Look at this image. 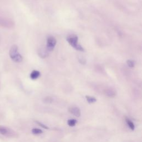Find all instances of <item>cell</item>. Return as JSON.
Masks as SVG:
<instances>
[{
    "label": "cell",
    "instance_id": "1",
    "mask_svg": "<svg viewBox=\"0 0 142 142\" xmlns=\"http://www.w3.org/2000/svg\"><path fill=\"white\" fill-rule=\"evenodd\" d=\"M18 48L17 45H14L11 47L9 50V54L12 61L16 63H20L22 61L23 57L18 53Z\"/></svg>",
    "mask_w": 142,
    "mask_h": 142
},
{
    "label": "cell",
    "instance_id": "2",
    "mask_svg": "<svg viewBox=\"0 0 142 142\" xmlns=\"http://www.w3.org/2000/svg\"><path fill=\"white\" fill-rule=\"evenodd\" d=\"M67 41L71 46H72L74 48L79 51H84V48L81 45H79L78 43V37L76 35H71L67 38Z\"/></svg>",
    "mask_w": 142,
    "mask_h": 142
},
{
    "label": "cell",
    "instance_id": "3",
    "mask_svg": "<svg viewBox=\"0 0 142 142\" xmlns=\"http://www.w3.org/2000/svg\"><path fill=\"white\" fill-rule=\"evenodd\" d=\"M0 134L7 137H15L16 133L9 128L0 125Z\"/></svg>",
    "mask_w": 142,
    "mask_h": 142
},
{
    "label": "cell",
    "instance_id": "4",
    "mask_svg": "<svg viewBox=\"0 0 142 142\" xmlns=\"http://www.w3.org/2000/svg\"><path fill=\"white\" fill-rule=\"evenodd\" d=\"M57 43L56 38L53 36H50L47 39V50L48 51H52L54 48Z\"/></svg>",
    "mask_w": 142,
    "mask_h": 142
},
{
    "label": "cell",
    "instance_id": "5",
    "mask_svg": "<svg viewBox=\"0 0 142 142\" xmlns=\"http://www.w3.org/2000/svg\"><path fill=\"white\" fill-rule=\"evenodd\" d=\"M68 111L71 114L77 117H79L80 116V114H81L80 109L78 107L76 106H72L69 107V108L68 109Z\"/></svg>",
    "mask_w": 142,
    "mask_h": 142
},
{
    "label": "cell",
    "instance_id": "6",
    "mask_svg": "<svg viewBox=\"0 0 142 142\" xmlns=\"http://www.w3.org/2000/svg\"><path fill=\"white\" fill-rule=\"evenodd\" d=\"M104 94L109 98H113L116 95V92L114 89L112 88H108L104 91Z\"/></svg>",
    "mask_w": 142,
    "mask_h": 142
},
{
    "label": "cell",
    "instance_id": "7",
    "mask_svg": "<svg viewBox=\"0 0 142 142\" xmlns=\"http://www.w3.org/2000/svg\"><path fill=\"white\" fill-rule=\"evenodd\" d=\"M48 52L49 51H48V50L47 49L41 48L38 52V55L39 57H41V58H45L48 56Z\"/></svg>",
    "mask_w": 142,
    "mask_h": 142
},
{
    "label": "cell",
    "instance_id": "8",
    "mask_svg": "<svg viewBox=\"0 0 142 142\" xmlns=\"http://www.w3.org/2000/svg\"><path fill=\"white\" fill-rule=\"evenodd\" d=\"M40 75L41 73L38 71L33 70L31 72V73L30 74V78L33 80H34L38 78V77L40 76Z\"/></svg>",
    "mask_w": 142,
    "mask_h": 142
},
{
    "label": "cell",
    "instance_id": "9",
    "mask_svg": "<svg viewBox=\"0 0 142 142\" xmlns=\"http://www.w3.org/2000/svg\"><path fill=\"white\" fill-rule=\"evenodd\" d=\"M125 121L127 123V125L128 126V127L130 128L132 130H134L135 129V125L134 124V123L131 121L130 119H129V118H125Z\"/></svg>",
    "mask_w": 142,
    "mask_h": 142
},
{
    "label": "cell",
    "instance_id": "10",
    "mask_svg": "<svg viewBox=\"0 0 142 142\" xmlns=\"http://www.w3.org/2000/svg\"><path fill=\"white\" fill-rule=\"evenodd\" d=\"M86 98L87 101V102H88V103L90 104L94 103L97 102V99H96L95 97H92V96H86Z\"/></svg>",
    "mask_w": 142,
    "mask_h": 142
},
{
    "label": "cell",
    "instance_id": "11",
    "mask_svg": "<svg viewBox=\"0 0 142 142\" xmlns=\"http://www.w3.org/2000/svg\"><path fill=\"white\" fill-rule=\"evenodd\" d=\"M77 123V121L75 119H68L67 121V124L69 127H75Z\"/></svg>",
    "mask_w": 142,
    "mask_h": 142
},
{
    "label": "cell",
    "instance_id": "12",
    "mask_svg": "<svg viewBox=\"0 0 142 142\" xmlns=\"http://www.w3.org/2000/svg\"><path fill=\"white\" fill-rule=\"evenodd\" d=\"M32 133L34 135H39L43 133V131L39 128H33L32 130Z\"/></svg>",
    "mask_w": 142,
    "mask_h": 142
},
{
    "label": "cell",
    "instance_id": "13",
    "mask_svg": "<svg viewBox=\"0 0 142 142\" xmlns=\"http://www.w3.org/2000/svg\"><path fill=\"white\" fill-rule=\"evenodd\" d=\"M53 99L51 97H46L43 99V102L45 103H51L53 102Z\"/></svg>",
    "mask_w": 142,
    "mask_h": 142
},
{
    "label": "cell",
    "instance_id": "14",
    "mask_svg": "<svg viewBox=\"0 0 142 142\" xmlns=\"http://www.w3.org/2000/svg\"><path fill=\"white\" fill-rule=\"evenodd\" d=\"M127 63L128 66L129 67L133 68L134 67V61H132V60H128Z\"/></svg>",
    "mask_w": 142,
    "mask_h": 142
},
{
    "label": "cell",
    "instance_id": "15",
    "mask_svg": "<svg viewBox=\"0 0 142 142\" xmlns=\"http://www.w3.org/2000/svg\"><path fill=\"white\" fill-rule=\"evenodd\" d=\"M36 122L37 123V124L38 125L40 126V127H41L42 128H43L44 129H48L49 128L47 127V126H46L45 125V124H44L40 122V121H36Z\"/></svg>",
    "mask_w": 142,
    "mask_h": 142
}]
</instances>
